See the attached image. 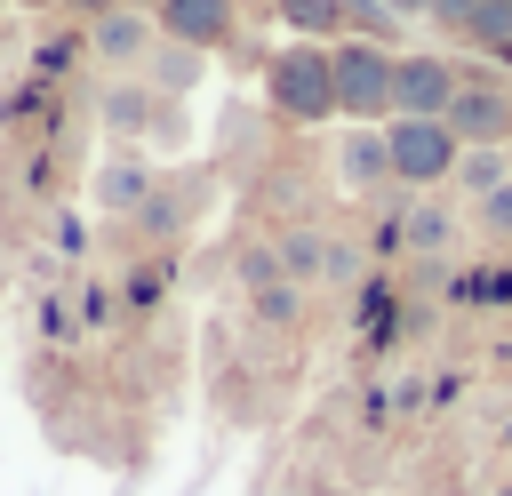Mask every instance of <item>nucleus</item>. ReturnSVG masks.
<instances>
[{"label":"nucleus","instance_id":"f257e3e1","mask_svg":"<svg viewBox=\"0 0 512 496\" xmlns=\"http://www.w3.org/2000/svg\"><path fill=\"white\" fill-rule=\"evenodd\" d=\"M264 104L296 128L336 120V56L320 40H288L280 56H264Z\"/></svg>","mask_w":512,"mask_h":496},{"label":"nucleus","instance_id":"f03ea898","mask_svg":"<svg viewBox=\"0 0 512 496\" xmlns=\"http://www.w3.org/2000/svg\"><path fill=\"white\" fill-rule=\"evenodd\" d=\"M328 56H336V120H352V128H384L392 120V64H400V48H376V40H328Z\"/></svg>","mask_w":512,"mask_h":496},{"label":"nucleus","instance_id":"7ed1b4c3","mask_svg":"<svg viewBox=\"0 0 512 496\" xmlns=\"http://www.w3.org/2000/svg\"><path fill=\"white\" fill-rule=\"evenodd\" d=\"M384 152H392V184L400 192H432V184H448L456 176V136H448V120H408V112H392L384 120Z\"/></svg>","mask_w":512,"mask_h":496},{"label":"nucleus","instance_id":"20e7f679","mask_svg":"<svg viewBox=\"0 0 512 496\" xmlns=\"http://www.w3.org/2000/svg\"><path fill=\"white\" fill-rule=\"evenodd\" d=\"M448 136L456 144H512V80L464 72V88L448 96Z\"/></svg>","mask_w":512,"mask_h":496},{"label":"nucleus","instance_id":"39448f33","mask_svg":"<svg viewBox=\"0 0 512 496\" xmlns=\"http://www.w3.org/2000/svg\"><path fill=\"white\" fill-rule=\"evenodd\" d=\"M152 24H160V40L200 48V56L240 48V0H152Z\"/></svg>","mask_w":512,"mask_h":496},{"label":"nucleus","instance_id":"423d86ee","mask_svg":"<svg viewBox=\"0 0 512 496\" xmlns=\"http://www.w3.org/2000/svg\"><path fill=\"white\" fill-rule=\"evenodd\" d=\"M456 88H464L456 56H400L392 64V112H408V120H448Z\"/></svg>","mask_w":512,"mask_h":496},{"label":"nucleus","instance_id":"0eeeda50","mask_svg":"<svg viewBox=\"0 0 512 496\" xmlns=\"http://www.w3.org/2000/svg\"><path fill=\"white\" fill-rule=\"evenodd\" d=\"M88 40H96V56H104V64H144V56H152V40H160V24H152L144 8H112V16H96V24H88Z\"/></svg>","mask_w":512,"mask_h":496},{"label":"nucleus","instance_id":"6e6552de","mask_svg":"<svg viewBox=\"0 0 512 496\" xmlns=\"http://www.w3.org/2000/svg\"><path fill=\"white\" fill-rule=\"evenodd\" d=\"M184 224H192V192H160V184H152V192L128 208V240H136V248H168Z\"/></svg>","mask_w":512,"mask_h":496},{"label":"nucleus","instance_id":"1a4fd4ad","mask_svg":"<svg viewBox=\"0 0 512 496\" xmlns=\"http://www.w3.org/2000/svg\"><path fill=\"white\" fill-rule=\"evenodd\" d=\"M448 248H456V208H448V200H432V192H416V200H408V240H400V256L440 264Z\"/></svg>","mask_w":512,"mask_h":496},{"label":"nucleus","instance_id":"9d476101","mask_svg":"<svg viewBox=\"0 0 512 496\" xmlns=\"http://www.w3.org/2000/svg\"><path fill=\"white\" fill-rule=\"evenodd\" d=\"M336 176H344L352 192H384V184H392V152H384V128H352V136L336 144Z\"/></svg>","mask_w":512,"mask_h":496},{"label":"nucleus","instance_id":"9b49d317","mask_svg":"<svg viewBox=\"0 0 512 496\" xmlns=\"http://www.w3.org/2000/svg\"><path fill=\"white\" fill-rule=\"evenodd\" d=\"M272 256H280V272L304 288V280H320L328 272V232L304 216V224H280V240H272Z\"/></svg>","mask_w":512,"mask_h":496},{"label":"nucleus","instance_id":"f8f14e48","mask_svg":"<svg viewBox=\"0 0 512 496\" xmlns=\"http://www.w3.org/2000/svg\"><path fill=\"white\" fill-rule=\"evenodd\" d=\"M200 72H208V56H200V48H176V40H152V56H144V80H152L160 96H184Z\"/></svg>","mask_w":512,"mask_h":496},{"label":"nucleus","instance_id":"ddd939ff","mask_svg":"<svg viewBox=\"0 0 512 496\" xmlns=\"http://www.w3.org/2000/svg\"><path fill=\"white\" fill-rule=\"evenodd\" d=\"M504 176H512V144H464V152H456V176H448V184L480 200V192H496Z\"/></svg>","mask_w":512,"mask_h":496},{"label":"nucleus","instance_id":"4468645a","mask_svg":"<svg viewBox=\"0 0 512 496\" xmlns=\"http://www.w3.org/2000/svg\"><path fill=\"white\" fill-rule=\"evenodd\" d=\"M272 16L296 32V40H344V0H272Z\"/></svg>","mask_w":512,"mask_h":496},{"label":"nucleus","instance_id":"2eb2a0df","mask_svg":"<svg viewBox=\"0 0 512 496\" xmlns=\"http://www.w3.org/2000/svg\"><path fill=\"white\" fill-rule=\"evenodd\" d=\"M248 312L272 320V328H288V320L304 312V296H296V280H272V288H248Z\"/></svg>","mask_w":512,"mask_h":496},{"label":"nucleus","instance_id":"dca6fc26","mask_svg":"<svg viewBox=\"0 0 512 496\" xmlns=\"http://www.w3.org/2000/svg\"><path fill=\"white\" fill-rule=\"evenodd\" d=\"M144 192H152V176H144V168H128V160H112V168H104V208H120V216H128Z\"/></svg>","mask_w":512,"mask_h":496},{"label":"nucleus","instance_id":"f3484780","mask_svg":"<svg viewBox=\"0 0 512 496\" xmlns=\"http://www.w3.org/2000/svg\"><path fill=\"white\" fill-rule=\"evenodd\" d=\"M472 224H480L488 240H512V176H504L496 192H480V208H472Z\"/></svg>","mask_w":512,"mask_h":496},{"label":"nucleus","instance_id":"a211bd4d","mask_svg":"<svg viewBox=\"0 0 512 496\" xmlns=\"http://www.w3.org/2000/svg\"><path fill=\"white\" fill-rule=\"evenodd\" d=\"M464 304H504L512 296V264H480V280H456Z\"/></svg>","mask_w":512,"mask_h":496},{"label":"nucleus","instance_id":"6ab92c4d","mask_svg":"<svg viewBox=\"0 0 512 496\" xmlns=\"http://www.w3.org/2000/svg\"><path fill=\"white\" fill-rule=\"evenodd\" d=\"M240 280H248V288H272V280H288V272H280V256H272V240L240 256Z\"/></svg>","mask_w":512,"mask_h":496},{"label":"nucleus","instance_id":"aec40b11","mask_svg":"<svg viewBox=\"0 0 512 496\" xmlns=\"http://www.w3.org/2000/svg\"><path fill=\"white\" fill-rule=\"evenodd\" d=\"M320 280H360V248L352 240H328V272Z\"/></svg>","mask_w":512,"mask_h":496},{"label":"nucleus","instance_id":"412c9836","mask_svg":"<svg viewBox=\"0 0 512 496\" xmlns=\"http://www.w3.org/2000/svg\"><path fill=\"white\" fill-rule=\"evenodd\" d=\"M104 120H112V128H144V96H136V88H128V96H112V104H104Z\"/></svg>","mask_w":512,"mask_h":496},{"label":"nucleus","instance_id":"4be33fe9","mask_svg":"<svg viewBox=\"0 0 512 496\" xmlns=\"http://www.w3.org/2000/svg\"><path fill=\"white\" fill-rule=\"evenodd\" d=\"M56 8H64V16H88V24H96V16H112L120 0H56Z\"/></svg>","mask_w":512,"mask_h":496},{"label":"nucleus","instance_id":"5701e85b","mask_svg":"<svg viewBox=\"0 0 512 496\" xmlns=\"http://www.w3.org/2000/svg\"><path fill=\"white\" fill-rule=\"evenodd\" d=\"M384 8H392L400 24H408V16H432V0H384Z\"/></svg>","mask_w":512,"mask_h":496},{"label":"nucleus","instance_id":"b1692460","mask_svg":"<svg viewBox=\"0 0 512 496\" xmlns=\"http://www.w3.org/2000/svg\"><path fill=\"white\" fill-rule=\"evenodd\" d=\"M24 8H56V0H24Z\"/></svg>","mask_w":512,"mask_h":496},{"label":"nucleus","instance_id":"393cba45","mask_svg":"<svg viewBox=\"0 0 512 496\" xmlns=\"http://www.w3.org/2000/svg\"><path fill=\"white\" fill-rule=\"evenodd\" d=\"M488 496H512V488H488Z\"/></svg>","mask_w":512,"mask_h":496},{"label":"nucleus","instance_id":"a878e982","mask_svg":"<svg viewBox=\"0 0 512 496\" xmlns=\"http://www.w3.org/2000/svg\"><path fill=\"white\" fill-rule=\"evenodd\" d=\"M504 16H512V0H504Z\"/></svg>","mask_w":512,"mask_h":496}]
</instances>
